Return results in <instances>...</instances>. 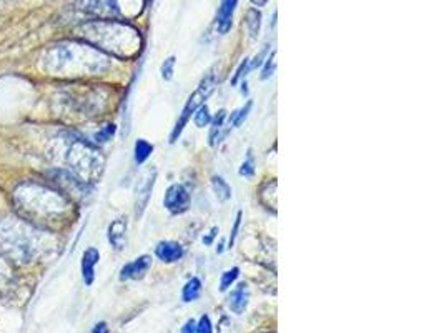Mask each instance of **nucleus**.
Segmentation results:
<instances>
[{
  "label": "nucleus",
  "instance_id": "nucleus-1",
  "mask_svg": "<svg viewBox=\"0 0 444 333\" xmlns=\"http://www.w3.org/2000/svg\"><path fill=\"white\" fill-rule=\"evenodd\" d=\"M13 204L19 217L37 228H52L69 211V202L60 192L34 182L13 190Z\"/></svg>",
  "mask_w": 444,
  "mask_h": 333
},
{
  "label": "nucleus",
  "instance_id": "nucleus-12",
  "mask_svg": "<svg viewBox=\"0 0 444 333\" xmlns=\"http://www.w3.org/2000/svg\"><path fill=\"white\" fill-rule=\"evenodd\" d=\"M155 254L162 262L174 263V262H178V260L183 256V247L180 244H176V242H160V244L157 245Z\"/></svg>",
  "mask_w": 444,
  "mask_h": 333
},
{
  "label": "nucleus",
  "instance_id": "nucleus-9",
  "mask_svg": "<svg viewBox=\"0 0 444 333\" xmlns=\"http://www.w3.org/2000/svg\"><path fill=\"white\" fill-rule=\"evenodd\" d=\"M152 267V256L142 255L135 259L133 262L126 263L120 272V280H140L147 275V272Z\"/></svg>",
  "mask_w": 444,
  "mask_h": 333
},
{
  "label": "nucleus",
  "instance_id": "nucleus-18",
  "mask_svg": "<svg viewBox=\"0 0 444 333\" xmlns=\"http://www.w3.org/2000/svg\"><path fill=\"white\" fill-rule=\"evenodd\" d=\"M225 119H226V110H220L218 114H216L215 119L211 120V132H210V145H216L221 141L220 133H221V129H223V124H225Z\"/></svg>",
  "mask_w": 444,
  "mask_h": 333
},
{
  "label": "nucleus",
  "instance_id": "nucleus-24",
  "mask_svg": "<svg viewBox=\"0 0 444 333\" xmlns=\"http://www.w3.org/2000/svg\"><path fill=\"white\" fill-rule=\"evenodd\" d=\"M175 64H176V58L175 57H169L165 62H163V64H162V77L163 79H165V80L174 79Z\"/></svg>",
  "mask_w": 444,
  "mask_h": 333
},
{
  "label": "nucleus",
  "instance_id": "nucleus-33",
  "mask_svg": "<svg viewBox=\"0 0 444 333\" xmlns=\"http://www.w3.org/2000/svg\"><path fill=\"white\" fill-rule=\"evenodd\" d=\"M92 333H108V325L105 322H100V323H97V325L93 327V330H92Z\"/></svg>",
  "mask_w": 444,
  "mask_h": 333
},
{
  "label": "nucleus",
  "instance_id": "nucleus-10",
  "mask_svg": "<svg viewBox=\"0 0 444 333\" xmlns=\"http://www.w3.org/2000/svg\"><path fill=\"white\" fill-rule=\"evenodd\" d=\"M238 0H221L218 15H216V29L221 35L228 34L233 24V13L237 8Z\"/></svg>",
  "mask_w": 444,
  "mask_h": 333
},
{
  "label": "nucleus",
  "instance_id": "nucleus-34",
  "mask_svg": "<svg viewBox=\"0 0 444 333\" xmlns=\"http://www.w3.org/2000/svg\"><path fill=\"white\" fill-rule=\"evenodd\" d=\"M7 278V268H6V260L0 256V282H4Z\"/></svg>",
  "mask_w": 444,
  "mask_h": 333
},
{
  "label": "nucleus",
  "instance_id": "nucleus-11",
  "mask_svg": "<svg viewBox=\"0 0 444 333\" xmlns=\"http://www.w3.org/2000/svg\"><path fill=\"white\" fill-rule=\"evenodd\" d=\"M153 183H155V172L148 170L147 175H145L137 187V215H142L145 207L148 205V200H150L153 190Z\"/></svg>",
  "mask_w": 444,
  "mask_h": 333
},
{
  "label": "nucleus",
  "instance_id": "nucleus-30",
  "mask_svg": "<svg viewBox=\"0 0 444 333\" xmlns=\"http://www.w3.org/2000/svg\"><path fill=\"white\" fill-rule=\"evenodd\" d=\"M268 47H270V45H265V47H263V51L255 57V60L250 62V70L258 69V67L263 65V58H265L266 52H268Z\"/></svg>",
  "mask_w": 444,
  "mask_h": 333
},
{
  "label": "nucleus",
  "instance_id": "nucleus-6",
  "mask_svg": "<svg viewBox=\"0 0 444 333\" xmlns=\"http://www.w3.org/2000/svg\"><path fill=\"white\" fill-rule=\"evenodd\" d=\"M216 84H218V74H216L215 69L210 70L207 74V77L202 80L200 85H198V89L195 90V92L190 96L187 105L183 107L182 110V115H180L178 122H176L174 132H171V141L170 142H176L178 141V137L182 135L185 125L188 124L190 117H192V114H195L197 112V109H200L202 105H205V100L208 97L211 96L213 90H215Z\"/></svg>",
  "mask_w": 444,
  "mask_h": 333
},
{
  "label": "nucleus",
  "instance_id": "nucleus-2",
  "mask_svg": "<svg viewBox=\"0 0 444 333\" xmlns=\"http://www.w3.org/2000/svg\"><path fill=\"white\" fill-rule=\"evenodd\" d=\"M108 67V58L89 44L62 42L48 48L44 56V69L52 75L98 74Z\"/></svg>",
  "mask_w": 444,
  "mask_h": 333
},
{
  "label": "nucleus",
  "instance_id": "nucleus-3",
  "mask_svg": "<svg viewBox=\"0 0 444 333\" xmlns=\"http://www.w3.org/2000/svg\"><path fill=\"white\" fill-rule=\"evenodd\" d=\"M80 37L89 45L113 56L126 58L140 52V32L122 20H93L80 27Z\"/></svg>",
  "mask_w": 444,
  "mask_h": 333
},
{
  "label": "nucleus",
  "instance_id": "nucleus-22",
  "mask_svg": "<svg viewBox=\"0 0 444 333\" xmlns=\"http://www.w3.org/2000/svg\"><path fill=\"white\" fill-rule=\"evenodd\" d=\"M238 277H240V268H238V267H233L232 270H226L223 275H221L220 292H226V290H228L230 287H232L233 283L237 282Z\"/></svg>",
  "mask_w": 444,
  "mask_h": 333
},
{
  "label": "nucleus",
  "instance_id": "nucleus-36",
  "mask_svg": "<svg viewBox=\"0 0 444 333\" xmlns=\"http://www.w3.org/2000/svg\"><path fill=\"white\" fill-rule=\"evenodd\" d=\"M250 2L253 4V6H256V7H263V6H266V4H268V0H250Z\"/></svg>",
  "mask_w": 444,
  "mask_h": 333
},
{
  "label": "nucleus",
  "instance_id": "nucleus-8",
  "mask_svg": "<svg viewBox=\"0 0 444 333\" xmlns=\"http://www.w3.org/2000/svg\"><path fill=\"white\" fill-rule=\"evenodd\" d=\"M163 204H165L166 210H170L171 214H182L188 209L190 205V195L187 192V188L180 183H175L171 185L165 193V199H163Z\"/></svg>",
  "mask_w": 444,
  "mask_h": 333
},
{
  "label": "nucleus",
  "instance_id": "nucleus-4",
  "mask_svg": "<svg viewBox=\"0 0 444 333\" xmlns=\"http://www.w3.org/2000/svg\"><path fill=\"white\" fill-rule=\"evenodd\" d=\"M42 232L20 217L0 220V256L13 265L32 263L40 254Z\"/></svg>",
  "mask_w": 444,
  "mask_h": 333
},
{
  "label": "nucleus",
  "instance_id": "nucleus-16",
  "mask_svg": "<svg viewBox=\"0 0 444 333\" xmlns=\"http://www.w3.org/2000/svg\"><path fill=\"white\" fill-rule=\"evenodd\" d=\"M247 29L252 39H256L261 29V13L258 8H250L247 12Z\"/></svg>",
  "mask_w": 444,
  "mask_h": 333
},
{
  "label": "nucleus",
  "instance_id": "nucleus-14",
  "mask_svg": "<svg viewBox=\"0 0 444 333\" xmlns=\"http://www.w3.org/2000/svg\"><path fill=\"white\" fill-rule=\"evenodd\" d=\"M108 242L115 250H122L126 242V220L117 218L108 227Z\"/></svg>",
  "mask_w": 444,
  "mask_h": 333
},
{
  "label": "nucleus",
  "instance_id": "nucleus-7",
  "mask_svg": "<svg viewBox=\"0 0 444 333\" xmlns=\"http://www.w3.org/2000/svg\"><path fill=\"white\" fill-rule=\"evenodd\" d=\"M79 8L97 20H124L126 13L120 0H79Z\"/></svg>",
  "mask_w": 444,
  "mask_h": 333
},
{
  "label": "nucleus",
  "instance_id": "nucleus-27",
  "mask_svg": "<svg viewBox=\"0 0 444 333\" xmlns=\"http://www.w3.org/2000/svg\"><path fill=\"white\" fill-rule=\"evenodd\" d=\"M113 133H115V125H107L95 135V138H97V142H108L113 137Z\"/></svg>",
  "mask_w": 444,
  "mask_h": 333
},
{
  "label": "nucleus",
  "instance_id": "nucleus-20",
  "mask_svg": "<svg viewBox=\"0 0 444 333\" xmlns=\"http://www.w3.org/2000/svg\"><path fill=\"white\" fill-rule=\"evenodd\" d=\"M152 152H153L152 143H148L147 141H143V138H140V141H137V143H135V162H137V164H143V162L152 155Z\"/></svg>",
  "mask_w": 444,
  "mask_h": 333
},
{
  "label": "nucleus",
  "instance_id": "nucleus-21",
  "mask_svg": "<svg viewBox=\"0 0 444 333\" xmlns=\"http://www.w3.org/2000/svg\"><path fill=\"white\" fill-rule=\"evenodd\" d=\"M252 107H253V102L248 100L247 105H243L240 110L233 112V115L230 117V124H233V127H237V129L242 127V124L248 119V115H250Z\"/></svg>",
  "mask_w": 444,
  "mask_h": 333
},
{
  "label": "nucleus",
  "instance_id": "nucleus-15",
  "mask_svg": "<svg viewBox=\"0 0 444 333\" xmlns=\"http://www.w3.org/2000/svg\"><path fill=\"white\" fill-rule=\"evenodd\" d=\"M228 305H230V308H232V312H235L237 315H242L244 312V308H247V305H248V290L244 283H240L237 289L232 292Z\"/></svg>",
  "mask_w": 444,
  "mask_h": 333
},
{
  "label": "nucleus",
  "instance_id": "nucleus-13",
  "mask_svg": "<svg viewBox=\"0 0 444 333\" xmlns=\"http://www.w3.org/2000/svg\"><path fill=\"white\" fill-rule=\"evenodd\" d=\"M100 254L97 249H89L81 259V277H84L85 285H92L95 280V267H97Z\"/></svg>",
  "mask_w": 444,
  "mask_h": 333
},
{
  "label": "nucleus",
  "instance_id": "nucleus-31",
  "mask_svg": "<svg viewBox=\"0 0 444 333\" xmlns=\"http://www.w3.org/2000/svg\"><path fill=\"white\" fill-rule=\"evenodd\" d=\"M240 223H242V211H238L237 215V220H235V227L232 230V235H230V240H228V245L232 247L235 244V238H237V233H238V228H240Z\"/></svg>",
  "mask_w": 444,
  "mask_h": 333
},
{
  "label": "nucleus",
  "instance_id": "nucleus-25",
  "mask_svg": "<svg viewBox=\"0 0 444 333\" xmlns=\"http://www.w3.org/2000/svg\"><path fill=\"white\" fill-rule=\"evenodd\" d=\"M240 175H242V177H247V178H250V177H253V175H255V162H253L252 154L248 155V159L243 162L242 166H240Z\"/></svg>",
  "mask_w": 444,
  "mask_h": 333
},
{
  "label": "nucleus",
  "instance_id": "nucleus-26",
  "mask_svg": "<svg viewBox=\"0 0 444 333\" xmlns=\"http://www.w3.org/2000/svg\"><path fill=\"white\" fill-rule=\"evenodd\" d=\"M275 57H276V52H273L268 58H266V64H265V67H263V70H261V80L270 79L271 75H273V72H275V69H276V60H275Z\"/></svg>",
  "mask_w": 444,
  "mask_h": 333
},
{
  "label": "nucleus",
  "instance_id": "nucleus-17",
  "mask_svg": "<svg viewBox=\"0 0 444 333\" xmlns=\"http://www.w3.org/2000/svg\"><path fill=\"white\" fill-rule=\"evenodd\" d=\"M200 295H202L200 278H192V280L187 282V285L183 287V292H182V299H183L185 303L195 301Z\"/></svg>",
  "mask_w": 444,
  "mask_h": 333
},
{
  "label": "nucleus",
  "instance_id": "nucleus-32",
  "mask_svg": "<svg viewBox=\"0 0 444 333\" xmlns=\"http://www.w3.org/2000/svg\"><path fill=\"white\" fill-rule=\"evenodd\" d=\"M182 333H197V322H195L193 318H192V320H188V322L183 325Z\"/></svg>",
  "mask_w": 444,
  "mask_h": 333
},
{
  "label": "nucleus",
  "instance_id": "nucleus-28",
  "mask_svg": "<svg viewBox=\"0 0 444 333\" xmlns=\"http://www.w3.org/2000/svg\"><path fill=\"white\" fill-rule=\"evenodd\" d=\"M197 333H213V325L208 315H203L200 320H198Z\"/></svg>",
  "mask_w": 444,
  "mask_h": 333
},
{
  "label": "nucleus",
  "instance_id": "nucleus-29",
  "mask_svg": "<svg viewBox=\"0 0 444 333\" xmlns=\"http://www.w3.org/2000/svg\"><path fill=\"white\" fill-rule=\"evenodd\" d=\"M247 72H250V60H248V58H244V60L242 62V65L238 67L235 77L232 79V85H237L240 82V79H242L243 75H247Z\"/></svg>",
  "mask_w": 444,
  "mask_h": 333
},
{
  "label": "nucleus",
  "instance_id": "nucleus-35",
  "mask_svg": "<svg viewBox=\"0 0 444 333\" xmlns=\"http://www.w3.org/2000/svg\"><path fill=\"white\" fill-rule=\"evenodd\" d=\"M216 232H218V228H211L210 235H208L207 238H203V244L210 245V244H211V242H213V237H215V235H216Z\"/></svg>",
  "mask_w": 444,
  "mask_h": 333
},
{
  "label": "nucleus",
  "instance_id": "nucleus-23",
  "mask_svg": "<svg viewBox=\"0 0 444 333\" xmlns=\"http://www.w3.org/2000/svg\"><path fill=\"white\" fill-rule=\"evenodd\" d=\"M193 122L197 127H207L208 124L211 122V115H210V110H208L207 105H202L200 109H197V112H195V117H193Z\"/></svg>",
  "mask_w": 444,
  "mask_h": 333
},
{
  "label": "nucleus",
  "instance_id": "nucleus-5",
  "mask_svg": "<svg viewBox=\"0 0 444 333\" xmlns=\"http://www.w3.org/2000/svg\"><path fill=\"white\" fill-rule=\"evenodd\" d=\"M67 165L80 182H95L103 170V157L93 145L85 141H72L65 155Z\"/></svg>",
  "mask_w": 444,
  "mask_h": 333
},
{
  "label": "nucleus",
  "instance_id": "nucleus-19",
  "mask_svg": "<svg viewBox=\"0 0 444 333\" xmlns=\"http://www.w3.org/2000/svg\"><path fill=\"white\" fill-rule=\"evenodd\" d=\"M211 185H213V190H215L216 193V197H218V200L226 202L232 199V187L226 183V180L223 177H213Z\"/></svg>",
  "mask_w": 444,
  "mask_h": 333
}]
</instances>
